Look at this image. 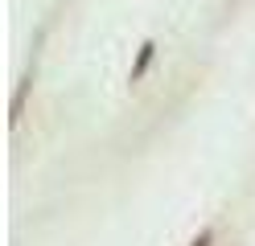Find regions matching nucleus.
<instances>
[{"instance_id":"obj_2","label":"nucleus","mask_w":255,"mask_h":246,"mask_svg":"<svg viewBox=\"0 0 255 246\" xmlns=\"http://www.w3.org/2000/svg\"><path fill=\"white\" fill-rule=\"evenodd\" d=\"M210 242H214V234H210V230H202V234H198L194 242H189V246H210Z\"/></svg>"},{"instance_id":"obj_1","label":"nucleus","mask_w":255,"mask_h":246,"mask_svg":"<svg viewBox=\"0 0 255 246\" xmlns=\"http://www.w3.org/2000/svg\"><path fill=\"white\" fill-rule=\"evenodd\" d=\"M152 49H156V45H152V41H148V45H144V49H140V62H136V70H132V82H136V78H140V74H144V70H148V62H152Z\"/></svg>"}]
</instances>
